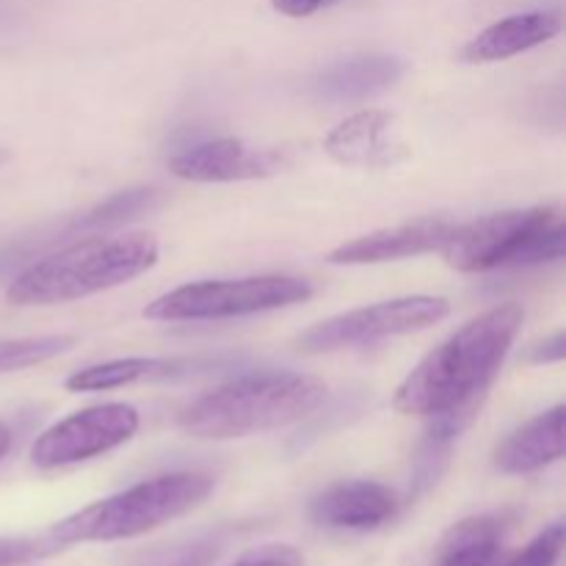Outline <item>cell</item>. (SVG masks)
<instances>
[{
  "instance_id": "obj_8",
  "label": "cell",
  "mask_w": 566,
  "mask_h": 566,
  "mask_svg": "<svg viewBox=\"0 0 566 566\" xmlns=\"http://www.w3.org/2000/svg\"><path fill=\"white\" fill-rule=\"evenodd\" d=\"M138 431V412L130 403H97L59 420L36 437L31 462L39 470H59L88 462L133 440Z\"/></svg>"
},
{
  "instance_id": "obj_7",
  "label": "cell",
  "mask_w": 566,
  "mask_h": 566,
  "mask_svg": "<svg viewBox=\"0 0 566 566\" xmlns=\"http://www.w3.org/2000/svg\"><path fill=\"white\" fill-rule=\"evenodd\" d=\"M448 313H451V304L442 296L390 298V302L352 310V313L335 315V318L310 326L304 335H298V348L321 354L337 352V348L370 346V343L387 340V337L429 329V326L440 324Z\"/></svg>"
},
{
  "instance_id": "obj_25",
  "label": "cell",
  "mask_w": 566,
  "mask_h": 566,
  "mask_svg": "<svg viewBox=\"0 0 566 566\" xmlns=\"http://www.w3.org/2000/svg\"><path fill=\"white\" fill-rule=\"evenodd\" d=\"M11 442H14V434H11V429H9V426H6L3 420H0V462H3V459L9 457V451H11Z\"/></svg>"
},
{
  "instance_id": "obj_10",
  "label": "cell",
  "mask_w": 566,
  "mask_h": 566,
  "mask_svg": "<svg viewBox=\"0 0 566 566\" xmlns=\"http://www.w3.org/2000/svg\"><path fill=\"white\" fill-rule=\"evenodd\" d=\"M401 509L396 492L376 481H343L310 501V517L329 531L368 534L392 523Z\"/></svg>"
},
{
  "instance_id": "obj_24",
  "label": "cell",
  "mask_w": 566,
  "mask_h": 566,
  "mask_svg": "<svg viewBox=\"0 0 566 566\" xmlns=\"http://www.w3.org/2000/svg\"><path fill=\"white\" fill-rule=\"evenodd\" d=\"M332 3H337V0H271V6L285 17H310Z\"/></svg>"
},
{
  "instance_id": "obj_2",
  "label": "cell",
  "mask_w": 566,
  "mask_h": 566,
  "mask_svg": "<svg viewBox=\"0 0 566 566\" xmlns=\"http://www.w3.org/2000/svg\"><path fill=\"white\" fill-rule=\"evenodd\" d=\"M326 385L296 370H252L193 398L177 423L199 440H238L258 431L282 429L324 403Z\"/></svg>"
},
{
  "instance_id": "obj_23",
  "label": "cell",
  "mask_w": 566,
  "mask_h": 566,
  "mask_svg": "<svg viewBox=\"0 0 566 566\" xmlns=\"http://www.w3.org/2000/svg\"><path fill=\"white\" fill-rule=\"evenodd\" d=\"M564 348H566V337L564 332H556V335L545 337L542 343H536L534 348H531L528 359L536 365H547V363H562L564 359Z\"/></svg>"
},
{
  "instance_id": "obj_20",
  "label": "cell",
  "mask_w": 566,
  "mask_h": 566,
  "mask_svg": "<svg viewBox=\"0 0 566 566\" xmlns=\"http://www.w3.org/2000/svg\"><path fill=\"white\" fill-rule=\"evenodd\" d=\"M564 551V523L556 520V523L547 525L542 534H536L523 551L512 553L503 562H495V566H556L558 558H562Z\"/></svg>"
},
{
  "instance_id": "obj_13",
  "label": "cell",
  "mask_w": 566,
  "mask_h": 566,
  "mask_svg": "<svg viewBox=\"0 0 566 566\" xmlns=\"http://www.w3.org/2000/svg\"><path fill=\"white\" fill-rule=\"evenodd\" d=\"M558 31H562V11L558 9L523 11V14H512L484 28L479 36H473L459 50V59L468 64L506 61L512 55L551 42L553 36H558Z\"/></svg>"
},
{
  "instance_id": "obj_27",
  "label": "cell",
  "mask_w": 566,
  "mask_h": 566,
  "mask_svg": "<svg viewBox=\"0 0 566 566\" xmlns=\"http://www.w3.org/2000/svg\"><path fill=\"white\" fill-rule=\"evenodd\" d=\"M3 160H6V153H3V149H0V164H3Z\"/></svg>"
},
{
  "instance_id": "obj_21",
  "label": "cell",
  "mask_w": 566,
  "mask_h": 566,
  "mask_svg": "<svg viewBox=\"0 0 566 566\" xmlns=\"http://www.w3.org/2000/svg\"><path fill=\"white\" fill-rule=\"evenodd\" d=\"M61 547L50 534L42 536H0V566H22L48 558Z\"/></svg>"
},
{
  "instance_id": "obj_16",
  "label": "cell",
  "mask_w": 566,
  "mask_h": 566,
  "mask_svg": "<svg viewBox=\"0 0 566 566\" xmlns=\"http://www.w3.org/2000/svg\"><path fill=\"white\" fill-rule=\"evenodd\" d=\"M401 75L403 64L390 55H354L321 72L313 92L326 103H357L390 88Z\"/></svg>"
},
{
  "instance_id": "obj_5",
  "label": "cell",
  "mask_w": 566,
  "mask_h": 566,
  "mask_svg": "<svg viewBox=\"0 0 566 566\" xmlns=\"http://www.w3.org/2000/svg\"><path fill=\"white\" fill-rule=\"evenodd\" d=\"M566 224L558 208H525L453 224L440 249L448 265L479 274L514 265L556 263L564 258Z\"/></svg>"
},
{
  "instance_id": "obj_26",
  "label": "cell",
  "mask_w": 566,
  "mask_h": 566,
  "mask_svg": "<svg viewBox=\"0 0 566 566\" xmlns=\"http://www.w3.org/2000/svg\"><path fill=\"white\" fill-rule=\"evenodd\" d=\"M11 25H14V11H11V6L6 0H0V31Z\"/></svg>"
},
{
  "instance_id": "obj_4",
  "label": "cell",
  "mask_w": 566,
  "mask_h": 566,
  "mask_svg": "<svg viewBox=\"0 0 566 566\" xmlns=\"http://www.w3.org/2000/svg\"><path fill=\"white\" fill-rule=\"evenodd\" d=\"M208 473H166L103 497L70 514L48 531L64 551L86 542H119L158 531L171 520L193 512L213 492Z\"/></svg>"
},
{
  "instance_id": "obj_17",
  "label": "cell",
  "mask_w": 566,
  "mask_h": 566,
  "mask_svg": "<svg viewBox=\"0 0 566 566\" xmlns=\"http://www.w3.org/2000/svg\"><path fill=\"white\" fill-rule=\"evenodd\" d=\"M506 536V517L475 514L442 536L434 566H495Z\"/></svg>"
},
{
  "instance_id": "obj_9",
  "label": "cell",
  "mask_w": 566,
  "mask_h": 566,
  "mask_svg": "<svg viewBox=\"0 0 566 566\" xmlns=\"http://www.w3.org/2000/svg\"><path fill=\"white\" fill-rule=\"evenodd\" d=\"M285 166L276 149L249 147L241 138H210L186 147L169 160V171L191 182H241L263 180Z\"/></svg>"
},
{
  "instance_id": "obj_11",
  "label": "cell",
  "mask_w": 566,
  "mask_h": 566,
  "mask_svg": "<svg viewBox=\"0 0 566 566\" xmlns=\"http://www.w3.org/2000/svg\"><path fill=\"white\" fill-rule=\"evenodd\" d=\"M326 155L352 169H387L407 158V147L396 136V116L379 108L357 111L343 119L324 142Z\"/></svg>"
},
{
  "instance_id": "obj_3",
  "label": "cell",
  "mask_w": 566,
  "mask_h": 566,
  "mask_svg": "<svg viewBox=\"0 0 566 566\" xmlns=\"http://www.w3.org/2000/svg\"><path fill=\"white\" fill-rule=\"evenodd\" d=\"M158 252L149 232L83 238L28 265L14 276L6 298L17 307H42L94 296L142 276L158 263Z\"/></svg>"
},
{
  "instance_id": "obj_1",
  "label": "cell",
  "mask_w": 566,
  "mask_h": 566,
  "mask_svg": "<svg viewBox=\"0 0 566 566\" xmlns=\"http://www.w3.org/2000/svg\"><path fill=\"white\" fill-rule=\"evenodd\" d=\"M523 318L520 304L486 310L426 354L398 385L396 412L431 420L426 446L448 448L473 423Z\"/></svg>"
},
{
  "instance_id": "obj_19",
  "label": "cell",
  "mask_w": 566,
  "mask_h": 566,
  "mask_svg": "<svg viewBox=\"0 0 566 566\" xmlns=\"http://www.w3.org/2000/svg\"><path fill=\"white\" fill-rule=\"evenodd\" d=\"M155 199H158L155 188H130V191L114 193L103 205L88 210L81 219V227H119L125 221L136 219V216L147 213Z\"/></svg>"
},
{
  "instance_id": "obj_15",
  "label": "cell",
  "mask_w": 566,
  "mask_h": 566,
  "mask_svg": "<svg viewBox=\"0 0 566 566\" xmlns=\"http://www.w3.org/2000/svg\"><path fill=\"white\" fill-rule=\"evenodd\" d=\"M564 457V407L547 409L520 426L495 453V468L506 475H525Z\"/></svg>"
},
{
  "instance_id": "obj_12",
  "label": "cell",
  "mask_w": 566,
  "mask_h": 566,
  "mask_svg": "<svg viewBox=\"0 0 566 566\" xmlns=\"http://www.w3.org/2000/svg\"><path fill=\"white\" fill-rule=\"evenodd\" d=\"M451 230L453 224L446 219H418L354 238V241L332 249L326 260L335 265H376L390 263V260L420 258V254L440 252Z\"/></svg>"
},
{
  "instance_id": "obj_22",
  "label": "cell",
  "mask_w": 566,
  "mask_h": 566,
  "mask_svg": "<svg viewBox=\"0 0 566 566\" xmlns=\"http://www.w3.org/2000/svg\"><path fill=\"white\" fill-rule=\"evenodd\" d=\"M230 566H304V556L296 547L271 542V545L252 547V551L243 553Z\"/></svg>"
},
{
  "instance_id": "obj_18",
  "label": "cell",
  "mask_w": 566,
  "mask_h": 566,
  "mask_svg": "<svg viewBox=\"0 0 566 566\" xmlns=\"http://www.w3.org/2000/svg\"><path fill=\"white\" fill-rule=\"evenodd\" d=\"M75 346L72 335H44V337H17V340H0V374L25 370L31 365H42L48 359L66 354Z\"/></svg>"
},
{
  "instance_id": "obj_14",
  "label": "cell",
  "mask_w": 566,
  "mask_h": 566,
  "mask_svg": "<svg viewBox=\"0 0 566 566\" xmlns=\"http://www.w3.org/2000/svg\"><path fill=\"white\" fill-rule=\"evenodd\" d=\"M224 365V359H166V357H127L111 363L88 365L75 370L66 379V390L72 392H99L119 390V387L138 385V381L177 379V376L208 374Z\"/></svg>"
},
{
  "instance_id": "obj_6",
  "label": "cell",
  "mask_w": 566,
  "mask_h": 566,
  "mask_svg": "<svg viewBox=\"0 0 566 566\" xmlns=\"http://www.w3.org/2000/svg\"><path fill=\"white\" fill-rule=\"evenodd\" d=\"M313 296V285L302 276H243V280H205L175 287L147 304L153 321H221L302 304Z\"/></svg>"
}]
</instances>
